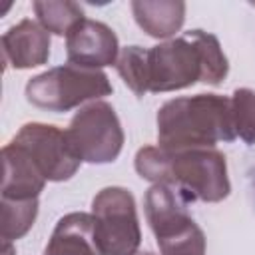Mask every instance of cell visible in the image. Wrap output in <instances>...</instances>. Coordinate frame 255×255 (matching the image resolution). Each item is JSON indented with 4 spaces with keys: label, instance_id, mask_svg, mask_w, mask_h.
<instances>
[{
    "label": "cell",
    "instance_id": "9",
    "mask_svg": "<svg viewBox=\"0 0 255 255\" xmlns=\"http://www.w3.org/2000/svg\"><path fill=\"white\" fill-rule=\"evenodd\" d=\"M66 56L70 64L88 70L112 66L120 56L118 36L108 24L84 18L66 36Z\"/></svg>",
    "mask_w": 255,
    "mask_h": 255
},
{
    "label": "cell",
    "instance_id": "15",
    "mask_svg": "<svg viewBox=\"0 0 255 255\" xmlns=\"http://www.w3.org/2000/svg\"><path fill=\"white\" fill-rule=\"evenodd\" d=\"M38 215V199H4L0 201V237L14 241L24 237Z\"/></svg>",
    "mask_w": 255,
    "mask_h": 255
},
{
    "label": "cell",
    "instance_id": "2",
    "mask_svg": "<svg viewBox=\"0 0 255 255\" xmlns=\"http://www.w3.org/2000/svg\"><path fill=\"white\" fill-rule=\"evenodd\" d=\"M157 143L163 151L215 147L233 141L231 100L219 94H195L165 102L155 116Z\"/></svg>",
    "mask_w": 255,
    "mask_h": 255
},
{
    "label": "cell",
    "instance_id": "7",
    "mask_svg": "<svg viewBox=\"0 0 255 255\" xmlns=\"http://www.w3.org/2000/svg\"><path fill=\"white\" fill-rule=\"evenodd\" d=\"M68 139L82 161L112 163L124 147V129L108 102H90L70 122Z\"/></svg>",
    "mask_w": 255,
    "mask_h": 255
},
{
    "label": "cell",
    "instance_id": "14",
    "mask_svg": "<svg viewBox=\"0 0 255 255\" xmlns=\"http://www.w3.org/2000/svg\"><path fill=\"white\" fill-rule=\"evenodd\" d=\"M32 8L38 22L56 36H68L70 30L84 20L82 6L70 0H36Z\"/></svg>",
    "mask_w": 255,
    "mask_h": 255
},
{
    "label": "cell",
    "instance_id": "12",
    "mask_svg": "<svg viewBox=\"0 0 255 255\" xmlns=\"http://www.w3.org/2000/svg\"><path fill=\"white\" fill-rule=\"evenodd\" d=\"M44 255H102L92 213L74 211L58 219Z\"/></svg>",
    "mask_w": 255,
    "mask_h": 255
},
{
    "label": "cell",
    "instance_id": "8",
    "mask_svg": "<svg viewBox=\"0 0 255 255\" xmlns=\"http://www.w3.org/2000/svg\"><path fill=\"white\" fill-rule=\"evenodd\" d=\"M12 141L32 157L46 181H68L76 175L82 163L68 139V133L50 124H24Z\"/></svg>",
    "mask_w": 255,
    "mask_h": 255
},
{
    "label": "cell",
    "instance_id": "11",
    "mask_svg": "<svg viewBox=\"0 0 255 255\" xmlns=\"http://www.w3.org/2000/svg\"><path fill=\"white\" fill-rule=\"evenodd\" d=\"M2 197L4 199H38L46 185V177L40 173L32 157L14 141L2 147Z\"/></svg>",
    "mask_w": 255,
    "mask_h": 255
},
{
    "label": "cell",
    "instance_id": "4",
    "mask_svg": "<svg viewBox=\"0 0 255 255\" xmlns=\"http://www.w3.org/2000/svg\"><path fill=\"white\" fill-rule=\"evenodd\" d=\"M185 205L169 185L153 183L145 191L143 209L161 255H205V235Z\"/></svg>",
    "mask_w": 255,
    "mask_h": 255
},
{
    "label": "cell",
    "instance_id": "3",
    "mask_svg": "<svg viewBox=\"0 0 255 255\" xmlns=\"http://www.w3.org/2000/svg\"><path fill=\"white\" fill-rule=\"evenodd\" d=\"M114 92L102 70H88L74 64L58 66L28 80L26 100L46 112H70L86 102H98Z\"/></svg>",
    "mask_w": 255,
    "mask_h": 255
},
{
    "label": "cell",
    "instance_id": "19",
    "mask_svg": "<svg viewBox=\"0 0 255 255\" xmlns=\"http://www.w3.org/2000/svg\"><path fill=\"white\" fill-rule=\"evenodd\" d=\"M4 255H14V249H12L10 241H4Z\"/></svg>",
    "mask_w": 255,
    "mask_h": 255
},
{
    "label": "cell",
    "instance_id": "17",
    "mask_svg": "<svg viewBox=\"0 0 255 255\" xmlns=\"http://www.w3.org/2000/svg\"><path fill=\"white\" fill-rule=\"evenodd\" d=\"M231 100V116L235 135L241 137L247 145L255 143V90L237 88Z\"/></svg>",
    "mask_w": 255,
    "mask_h": 255
},
{
    "label": "cell",
    "instance_id": "6",
    "mask_svg": "<svg viewBox=\"0 0 255 255\" xmlns=\"http://www.w3.org/2000/svg\"><path fill=\"white\" fill-rule=\"evenodd\" d=\"M96 241L102 255H135L141 243L135 199L129 189L104 187L92 199Z\"/></svg>",
    "mask_w": 255,
    "mask_h": 255
},
{
    "label": "cell",
    "instance_id": "16",
    "mask_svg": "<svg viewBox=\"0 0 255 255\" xmlns=\"http://www.w3.org/2000/svg\"><path fill=\"white\" fill-rule=\"evenodd\" d=\"M116 70L124 84L137 96H145L149 92V66H147V50L141 46H126L120 50L116 60Z\"/></svg>",
    "mask_w": 255,
    "mask_h": 255
},
{
    "label": "cell",
    "instance_id": "18",
    "mask_svg": "<svg viewBox=\"0 0 255 255\" xmlns=\"http://www.w3.org/2000/svg\"><path fill=\"white\" fill-rule=\"evenodd\" d=\"M135 171L141 179L151 183H165L167 175V153L157 145H145L135 153Z\"/></svg>",
    "mask_w": 255,
    "mask_h": 255
},
{
    "label": "cell",
    "instance_id": "13",
    "mask_svg": "<svg viewBox=\"0 0 255 255\" xmlns=\"http://www.w3.org/2000/svg\"><path fill=\"white\" fill-rule=\"evenodd\" d=\"M131 12L137 26L157 40H171L185 20V4L181 0H133Z\"/></svg>",
    "mask_w": 255,
    "mask_h": 255
},
{
    "label": "cell",
    "instance_id": "5",
    "mask_svg": "<svg viewBox=\"0 0 255 255\" xmlns=\"http://www.w3.org/2000/svg\"><path fill=\"white\" fill-rule=\"evenodd\" d=\"M163 185L175 189L185 203H219L231 191L225 155L215 147L167 153V175Z\"/></svg>",
    "mask_w": 255,
    "mask_h": 255
},
{
    "label": "cell",
    "instance_id": "20",
    "mask_svg": "<svg viewBox=\"0 0 255 255\" xmlns=\"http://www.w3.org/2000/svg\"><path fill=\"white\" fill-rule=\"evenodd\" d=\"M135 255H153V253H149V251H137Z\"/></svg>",
    "mask_w": 255,
    "mask_h": 255
},
{
    "label": "cell",
    "instance_id": "10",
    "mask_svg": "<svg viewBox=\"0 0 255 255\" xmlns=\"http://www.w3.org/2000/svg\"><path fill=\"white\" fill-rule=\"evenodd\" d=\"M4 64L16 70H30L48 62L50 56V32L30 18L20 20L2 34Z\"/></svg>",
    "mask_w": 255,
    "mask_h": 255
},
{
    "label": "cell",
    "instance_id": "1",
    "mask_svg": "<svg viewBox=\"0 0 255 255\" xmlns=\"http://www.w3.org/2000/svg\"><path fill=\"white\" fill-rule=\"evenodd\" d=\"M149 92H175L203 82L219 86L229 72L219 40L205 30H189L147 50Z\"/></svg>",
    "mask_w": 255,
    "mask_h": 255
}]
</instances>
